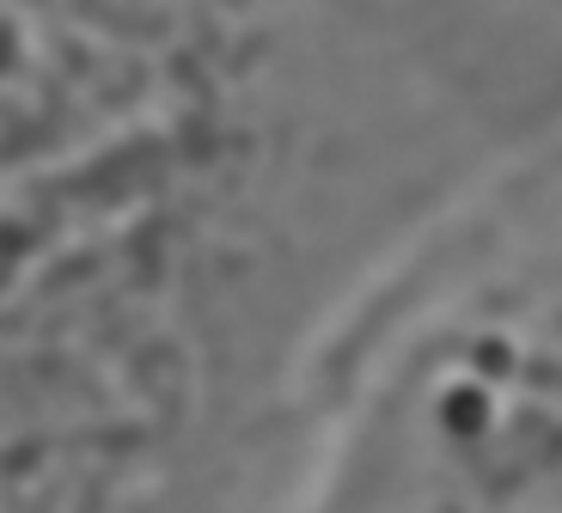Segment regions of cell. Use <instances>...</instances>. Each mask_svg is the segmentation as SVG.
<instances>
[{"instance_id":"cell-1","label":"cell","mask_w":562,"mask_h":513,"mask_svg":"<svg viewBox=\"0 0 562 513\" xmlns=\"http://www.w3.org/2000/svg\"><path fill=\"white\" fill-rule=\"evenodd\" d=\"M483 416H490V403H483L477 386L452 391V398L440 403V422H447V434H483Z\"/></svg>"}]
</instances>
